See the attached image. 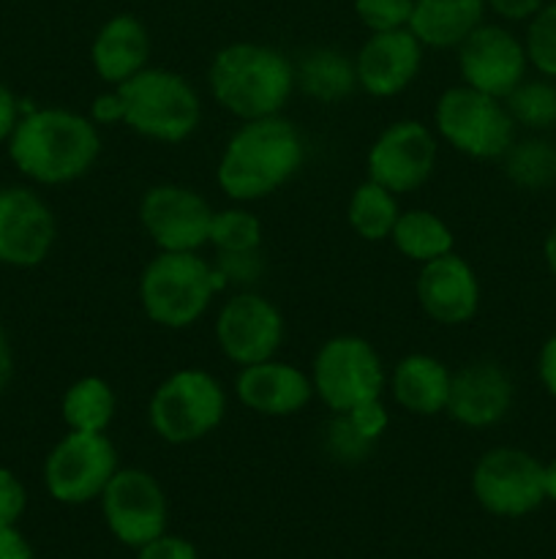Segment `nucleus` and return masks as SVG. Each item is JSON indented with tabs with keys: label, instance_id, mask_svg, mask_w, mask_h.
I'll list each match as a JSON object with an SVG mask.
<instances>
[{
	"label": "nucleus",
	"instance_id": "40",
	"mask_svg": "<svg viewBox=\"0 0 556 559\" xmlns=\"http://www.w3.org/2000/svg\"><path fill=\"white\" fill-rule=\"evenodd\" d=\"M537 380L551 399H556V333H551L537 353Z\"/></svg>",
	"mask_w": 556,
	"mask_h": 559
},
{
	"label": "nucleus",
	"instance_id": "13",
	"mask_svg": "<svg viewBox=\"0 0 556 559\" xmlns=\"http://www.w3.org/2000/svg\"><path fill=\"white\" fill-rule=\"evenodd\" d=\"M436 134L420 120H396L368 147V178L392 194H409L431 180L436 169Z\"/></svg>",
	"mask_w": 556,
	"mask_h": 559
},
{
	"label": "nucleus",
	"instance_id": "35",
	"mask_svg": "<svg viewBox=\"0 0 556 559\" xmlns=\"http://www.w3.org/2000/svg\"><path fill=\"white\" fill-rule=\"evenodd\" d=\"M27 491L9 467H0V527H16L25 516Z\"/></svg>",
	"mask_w": 556,
	"mask_h": 559
},
{
	"label": "nucleus",
	"instance_id": "12",
	"mask_svg": "<svg viewBox=\"0 0 556 559\" xmlns=\"http://www.w3.org/2000/svg\"><path fill=\"white\" fill-rule=\"evenodd\" d=\"M213 207L196 189L158 183L142 194L140 224L158 251H200L210 238Z\"/></svg>",
	"mask_w": 556,
	"mask_h": 559
},
{
	"label": "nucleus",
	"instance_id": "30",
	"mask_svg": "<svg viewBox=\"0 0 556 559\" xmlns=\"http://www.w3.org/2000/svg\"><path fill=\"white\" fill-rule=\"evenodd\" d=\"M207 243L216 251L262 249V222L245 207H223L213 213Z\"/></svg>",
	"mask_w": 556,
	"mask_h": 559
},
{
	"label": "nucleus",
	"instance_id": "45",
	"mask_svg": "<svg viewBox=\"0 0 556 559\" xmlns=\"http://www.w3.org/2000/svg\"><path fill=\"white\" fill-rule=\"evenodd\" d=\"M543 491H545V500L556 506V459H551L548 464H543Z\"/></svg>",
	"mask_w": 556,
	"mask_h": 559
},
{
	"label": "nucleus",
	"instance_id": "18",
	"mask_svg": "<svg viewBox=\"0 0 556 559\" xmlns=\"http://www.w3.org/2000/svg\"><path fill=\"white\" fill-rule=\"evenodd\" d=\"M414 293L423 314L436 325H467L480 309L478 273L456 251L420 265Z\"/></svg>",
	"mask_w": 556,
	"mask_h": 559
},
{
	"label": "nucleus",
	"instance_id": "4",
	"mask_svg": "<svg viewBox=\"0 0 556 559\" xmlns=\"http://www.w3.org/2000/svg\"><path fill=\"white\" fill-rule=\"evenodd\" d=\"M221 289V276L200 251H158L142 267L140 306L153 325L185 331L207 314Z\"/></svg>",
	"mask_w": 556,
	"mask_h": 559
},
{
	"label": "nucleus",
	"instance_id": "27",
	"mask_svg": "<svg viewBox=\"0 0 556 559\" xmlns=\"http://www.w3.org/2000/svg\"><path fill=\"white\" fill-rule=\"evenodd\" d=\"M398 216H401V207H398L396 194L387 191L385 186L376 183V180L365 178L363 183L352 191V197H349V227H352L354 235L363 238L365 243L390 240Z\"/></svg>",
	"mask_w": 556,
	"mask_h": 559
},
{
	"label": "nucleus",
	"instance_id": "42",
	"mask_svg": "<svg viewBox=\"0 0 556 559\" xmlns=\"http://www.w3.org/2000/svg\"><path fill=\"white\" fill-rule=\"evenodd\" d=\"M20 102H16L14 93L0 82V142H9L11 131L20 123Z\"/></svg>",
	"mask_w": 556,
	"mask_h": 559
},
{
	"label": "nucleus",
	"instance_id": "5",
	"mask_svg": "<svg viewBox=\"0 0 556 559\" xmlns=\"http://www.w3.org/2000/svg\"><path fill=\"white\" fill-rule=\"evenodd\" d=\"M114 87L123 98V126L145 140L178 145L200 129L202 102L178 71L147 66Z\"/></svg>",
	"mask_w": 556,
	"mask_h": 559
},
{
	"label": "nucleus",
	"instance_id": "34",
	"mask_svg": "<svg viewBox=\"0 0 556 559\" xmlns=\"http://www.w3.org/2000/svg\"><path fill=\"white\" fill-rule=\"evenodd\" d=\"M412 9L414 0H354V14L371 33L409 27Z\"/></svg>",
	"mask_w": 556,
	"mask_h": 559
},
{
	"label": "nucleus",
	"instance_id": "6",
	"mask_svg": "<svg viewBox=\"0 0 556 559\" xmlns=\"http://www.w3.org/2000/svg\"><path fill=\"white\" fill-rule=\"evenodd\" d=\"M227 415V391L205 369H178L158 382L147 402V424L158 440L189 445L205 440Z\"/></svg>",
	"mask_w": 556,
	"mask_h": 559
},
{
	"label": "nucleus",
	"instance_id": "23",
	"mask_svg": "<svg viewBox=\"0 0 556 559\" xmlns=\"http://www.w3.org/2000/svg\"><path fill=\"white\" fill-rule=\"evenodd\" d=\"M485 0H414L409 31L423 47L452 49L483 25Z\"/></svg>",
	"mask_w": 556,
	"mask_h": 559
},
{
	"label": "nucleus",
	"instance_id": "16",
	"mask_svg": "<svg viewBox=\"0 0 556 559\" xmlns=\"http://www.w3.org/2000/svg\"><path fill=\"white\" fill-rule=\"evenodd\" d=\"M58 238L55 213L25 186L0 189V262L11 267H36Z\"/></svg>",
	"mask_w": 556,
	"mask_h": 559
},
{
	"label": "nucleus",
	"instance_id": "26",
	"mask_svg": "<svg viewBox=\"0 0 556 559\" xmlns=\"http://www.w3.org/2000/svg\"><path fill=\"white\" fill-rule=\"evenodd\" d=\"M390 240L398 254L418 262V265L450 254L452 243H456L452 229L436 213L423 211V207L401 211L396 227H392Z\"/></svg>",
	"mask_w": 556,
	"mask_h": 559
},
{
	"label": "nucleus",
	"instance_id": "33",
	"mask_svg": "<svg viewBox=\"0 0 556 559\" xmlns=\"http://www.w3.org/2000/svg\"><path fill=\"white\" fill-rule=\"evenodd\" d=\"M216 273L221 276L223 289L238 287L251 289L265 273V260H262V249L254 251H216V262H213Z\"/></svg>",
	"mask_w": 556,
	"mask_h": 559
},
{
	"label": "nucleus",
	"instance_id": "36",
	"mask_svg": "<svg viewBox=\"0 0 556 559\" xmlns=\"http://www.w3.org/2000/svg\"><path fill=\"white\" fill-rule=\"evenodd\" d=\"M136 559H200V551L191 540L180 538V535L161 533L158 538L147 540L145 546L136 549Z\"/></svg>",
	"mask_w": 556,
	"mask_h": 559
},
{
	"label": "nucleus",
	"instance_id": "20",
	"mask_svg": "<svg viewBox=\"0 0 556 559\" xmlns=\"http://www.w3.org/2000/svg\"><path fill=\"white\" fill-rule=\"evenodd\" d=\"M234 396L251 413L265 418H289L309 407L314 399V382L298 366L270 358L238 371Z\"/></svg>",
	"mask_w": 556,
	"mask_h": 559
},
{
	"label": "nucleus",
	"instance_id": "15",
	"mask_svg": "<svg viewBox=\"0 0 556 559\" xmlns=\"http://www.w3.org/2000/svg\"><path fill=\"white\" fill-rule=\"evenodd\" d=\"M527 47L501 25H480L458 47V74L463 85L505 102L527 80Z\"/></svg>",
	"mask_w": 556,
	"mask_h": 559
},
{
	"label": "nucleus",
	"instance_id": "8",
	"mask_svg": "<svg viewBox=\"0 0 556 559\" xmlns=\"http://www.w3.org/2000/svg\"><path fill=\"white\" fill-rule=\"evenodd\" d=\"M314 396L330 413H349L365 402L382 399L387 371L374 344L363 336H333L316 349L311 364Z\"/></svg>",
	"mask_w": 556,
	"mask_h": 559
},
{
	"label": "nucleus",
	"instance_id": "10",
	"mask_svg": "<svg viewBox=\"0 0 556 559\" xmlns=\"http://www.w3.org/2000/svg\"><path fill=\"white\" fill-rule=\"evenodd\" d=\"M472 495L491 516H529L545 502L543 462L516 445L491 448L472 469Z\"/></svg>",
	"mask_w": 556,
	"mask_h": 559
},
{
	"label": "nucleus",
	"instance_id": "29",
	"mask_svg": "<svg viewBox=\"0 0 556 559\" xmlns=\"http://www.w3.org/2000/svg\"><path fill=\"white\" fill-rule=\"evenodd\" d=\"M512 123L529 131H551L556 126V80L551 76H534L523 80L510 96L505 98Z\"/></svg>",
	"mask_w": 556,
	"mask_h": 559
},
{
	"label": "nucleus",
	"instance_id": "21",
	"mask_svg": "<svg viewBox=\"0 0 556 559\" xmlns=\"http://www.w3.org/2000/svg\"><path fill=\"white\" fill-rule=\"evenodd\" d=\"M90 63L98 80L112 87L131 80L150 66V33L134 14H114L93 38Z\"/></svg>",
	"mask_w": 556,
	"mask_h": 559
},
{
	"label": "nucleus",
	"instance_id": "19",
	"mask_svg": "<svg viewBox=\"0 0 556 559\" xmlns=\"http://www.w3.org/2000/svg\"><path fill=\"white\" fill-rule=\"evenodd\" d=\"M423 44L409 27L371 33L354 55L358 87L374 98H392L407 91L423 66Z\"/></svg>",
	"mask_w": 556,
	"mask_h": 559
},
{
	"label": "nucleus",
	"instance_id": "24",
	"mask_svg": "<svg viewBox=\"0 0 556 559\" xmlns=\"http://www.w3.org/2000/svg\"><path fill=\"white\" fill-rule=\"evenodd\" d=\"M294 85L319 104H338L358 91L354 58L341 49L316 47L294 66Z\"/></svg>",
	"mask_w": 556,
	"mask_h": 559
},
{
	"label": "nucleus",
	"instance_id": "11",
	"mask_svg": "<svg viewBox=\"0 0 556 559\" xmlns=\"http://www.w3.org/2000/svg\"><path fill=\"white\" fill-rule=\"evenodd\" d=\"M101 502V516L114 540L129 549H140L147 540L167 533L169 502L161 484L147 469L120 467L107 484Z\"/></svg>",
	"mask_w": 556,
	"mask_h": 559
},
{
	"label": "nucleus",
	"instance_id": "44",
	"mask_svg": "<svg viewBox=\"0 0 556 559\" xmlns=\"http://www.w3.org/2000/svg\"><path fill=\"white\" fill-rule=\"evenodd\" d=\"M543 260H545V267L551 271V276H556V224L548 229V233H545Z\"/></svg>",
	"mask_w": 556,
	"mask_h": 559
},
{
	"label": "nucleus",
	"instance_id": "43",
	"mask_svg": "<svg viewBox=\"0 0 556 559\" xmlns=\"http://www.w3.org/2000/svg\"><path fill=\"white\" fill-rule=\"evenodd\" d=\"M11 374H14V355H11V344L5 338L3 328H0V393L9 388Z\"/></svg>",
	"mask_w": 556,
	"mask_h": 559
},
{
	"label": "nucleus",
	"instance_id": "39",
	"mask_svg": "<svg viewBox=\"0 0 556 559\" xmlns=\"http://www.w3.org/2000/svg\"><path fill=\"white\" fill-rule=\"evenodd\" d=\"M485 5L505 22H529L545 0H485Z\"/></svg>",
	"mask_w": 556,
	"mask_h": 559
},
{
	"label": "nucleus",
	"instance_id": "17",
	"mask_svg": "<svg viewBox=\"0 0 556 559\" xmlns=\"http://www.w3.org/2000/svg\"><path fill=\"white\" fill-rule=\"evenodd\" d=\"M516 385L496 360H472L452 371L445 413L463 429H491L510 415Z\"/></svg>",
	"mask_w": 556,
	"mask_h": 559
},
{
	"label": "nucleus",
	"instance_id": "28",
	"mask_svg": "<svg viewBox=\"0 0 556 559\" xmlns=\"http://www.w3.org/2000/svg\"><path fill=\"white\" fill-rule=\"evenodd\" d=\"M505 178L516 189L545 191L556 186V142L545 136L516 140L501 156Z\"/></svg>",
	"mask_w": 556,
	"mask_h": 559
},
{
	"label": "nucleus",
	"instance_id": "1",
	"mask_svg": "<svg viewBox=\"0 0 556 559\" xmlns=\"http://www.w3.org/2000/svg\"><path fill=\"white\" fill-rule=\"evenodd\" d=\"M9 156L14 167L36 183H74L96 167L101 134L90 118L71 109H31L11 131Z\"/></svg>",
	"mask_w": 556,
	"mask_h": 559
},
{
	"label": "nucleus",
	"instance_id": "37",
	"mask_svg": "<svg viewBox=\"0 0 556 559\" xmlns=\"http://www.w3.org/2000/svg\"><path fill=\"white\" fill-rule=\"evenodd\" d=\"M347 415L352 418V424L358 426V429L363 431L365 437H368L371 442H379L382 435L387 431V424H390V415H387L382 399H374V402L360 404V407L349 409Z\"/></svg>",
	"mask_w": 556,
	"mask_h": 559
},
{
	"label": "nucleus",
	"instance_id": "7",
	"mask_svg": "<svg viewBox=\"0 0 556 559\" xmlns=\"http://www.w3.org/2000/svg\"><path fill=\"white\" fill-rule=\"evenodd\" d=\"M434 126L452 151L474 162H496L516 142L518 126L512 123L505 102L474 87H447L434 109Z\"/></svg>",
	"mask_w": 556,
	"mask_h": 559
},
{
	"label": "nucleus",
	"instance_id": "32",
	"mask_svg": "<svg viewBox=\"0 0 556 559\" xmlns=\"http://www.w3.org/2000/svg\"><path fill=\"white\" fill-rule=\"evenodd\" d=\"M376 442H371L358 426L352 424L347 413H333L330 424L325 429V448L336 462L341 464H360L371 456Z\"/></svg>",
	"mask_w": 556,
	"mask_h": 559
},
{
	"label": "nucleus",
	"instance_id": "41",
	"mask_svg": "<svg viewBox=\"0 0 556 559\" xmlns=\"http://www.w3.org/2000/svg\"><path fill=\"white\" fill-rule=\"evenodd\" d=\"M0 559H36V555L20 530L0 527Z\"/></svg>",
	"mask_w": 556,
	"mask_h": 559
},
{
	"label": "nucleus",
	"instance_id": "14",
	"mask_svg": "<svg viewBox=\"0 0 556 559\" xmlns=\"http://www.w3.org/2000/svg\"><path fill=\"white\" fill-rule=\"evenodd\" d=\"M216 342L234 366H254L276 358L283 344V317L273 300L254 289H240L216 317Z\"/></svg>",
	"mask_w": 556,
	"mask_h": 559
},
{
	"label": "nucleus",
	"instance_id": "22",
	"mask_svg": "<svg viewBox=\"0 0 556 559\" xmlns=\"http://www.w3.org/2000/svg\"><path fill=\"white\" fill-rule=\"evenodd\" d=\"M452 371L439 358L412 353L392 366L390 393L401 409L420 418H434L447 409Z\"/></svg>",
	"mask_w": 556,
	"mask_h": 559
},
{
	"label": "nucleus",
	"instance_id": "25",
	"mask_svg": "<svg viewBox=\"0 0 556 559\" xmlns=\"http://www.w3.org/2000/svg\"><path fill=\"white\" fill-rule=\"evenodd\" d=\"M118 413V399L104 377H80L65 388L60 399V418L69 431H93L104 435Z\"/></svg>",
	"mask_w": 556,
	"mask_h": 559
},
{
	"label": "nucleus",
	"instance_id": "3",
	"mask_svg": "<svg viewBox=\"0 0 556 559\" xmlns=\"http://www.w3.org/2000/svg\"><path fill=\"white\" fill-rule=\"evenodd\" d=\"M207 85L218 107L240 123L281 115L298 87L292 60L281 49L256 41H234L218 49Z\"/></svg>",
	"mask_w": 556,
	"mask_h": 559
},
{
	"label": "nucleus",
	"instance_id": "9",
	"mask_svg": "<svg viewBox=\"0 0 556 559\" xmlns=\"http://www.w3.org/2000/svg\"><path fill=\"white\" fill-rule=\"evenodd\" d=\"M118 469V451L107 431H69L44 462V486L60 506H85L104 495Z\"/></svg>",
	"mask_w": 556,
	"mask_h": 559
},
{
	"label": "nucleus",
	"instance_id": "38",
	"mask_svg": "<svg viewBox=\"0 0 556 559\" xmlns=\"http://www.w3.org/2000/svg\"><path fill=\"white\" fill-rule=\"evenodd\" d=\"M90 120L101 129V126H118L123 123V98H120L118 87L101 93V96L93 98L90 107Z\"/></svg>",
	"mask_w": 556,
	"mask_h": 559
},
{
	"label": "nucleus",
	"instance_id": "2",
	"mask_svg": "<svg viewBox=\"0 0 556 559\" xmlns=\"http://www.w3.org/2000/svg\"><path fill=\"white\" fill-rule=\"evenodd\" d=\"M303 136L283 115L243 120L223 145L216 183L229 200L256 202L276 194L300 173Z\"/></svg>",
	"mask_w": 556,
	"mask_h": 559
},
{
	"label": "nucleus",
	"instance_id": "31",
	"mask_svg": "<svg viewBox=\"0 0 556 559\" xmlns=\"http://www.w3.org/2000/svg\"><path fill=\"white\" fill-rule=\"evenodd\" d=\"M523 47H527L529 66H532L540 76L556 80V0L545 3L543 9L529 20Z\"/></svg>",
	"mask_w": 556,
	"mask_h": 559
}]
</instances>
